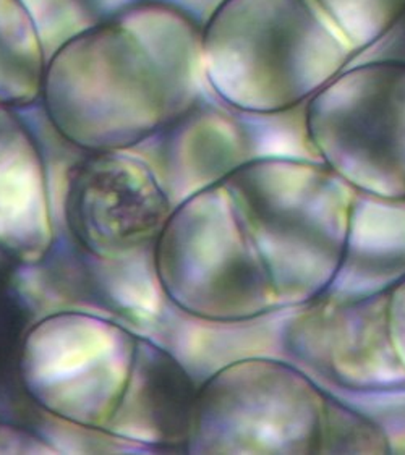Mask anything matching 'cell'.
<instances>
[{
	"label": "cell",
	"instance_id": "cell-1",
	"mask_svg": "<svg viewBox=\"0 0 405 455\" xmlns=\"http://www.w3.org/2000/svg\"><path fill=\"white\" fill-rule=\"evenodd\" d=\"M202 28L169 4H143L57 57L47 110L92 151L133 146L190 109L202 72Z\"/></svg>",
	"mask_w": 405,
	"mask_h": 455
},
{
	"label": "cell",
	"instance_id": "cell-8",
	"mask_svg": "<svg viewBox=\"0 0 405 455\" xmlns=\"http://www.w3.org/2000/svg\"><path fill=\"white\" fill-rule=\"evenodd\" d=\"M353 54L375 46L405 13V0H314Z\"/></svg>",
	"mask_w": 405,
	"mask_h": 455
},
{
	"label": "cell",
	"instance_id": "cell-7",
	"mask_svg": "<svg viewBox=\"0 0 405 455\" xmlns=\"http://www.w3.org/2000/svg\"><path fill=\"white\" fill-rule=\"evenodd\" d=\"M52 248L46 179L36 151L9 119L0 124V250L36 264Z\"/></svg>",
	"mask_w": 405,
	"mask_h": 455
},
{
	"label": "cell",
	"instance_id": "cell-4",
	"mask_svg": "<svg viewBox=\"0 0 405 455\" xmlns=\"http://www.w3.org/2000/svg\"><path fill=\"white\" fill-rule=\"evenodd\" d=\"M306 128L344 182L405 200V62H371L338 75L314 94Z\"/></svg>",
	"mask_w": 405,
	"mask_h": 455
},
{
	"label": "cell",
	"instance_id": "cell-2",
	"mask_svg": "<svg viewBox=\"0 0 405 455\" xmlns=\"http://www.w3.org/2000/svg\"><path fill=\"white\" fill-rule=\"evenodd\" d=\"M202 73L235 109H292L344 72L353 52L314 0H222L202 31Z\"/></svg>",
	"mask_w": 405,
	"mask_h": 455
},
{
	"label": "cell",
	"instance_id": "cell-6",
	"mask_svg": "<svg viewBox=\"0 0 405 455\" xmlns=\"http://www.w3.org/2000/svg\"><path fill=\"white\" fill-rule=\"evenodd\" d=\"M196 392L180 363L147 339H139L133 371L106 435L153 447L188 444Z\"/></svg>",
	"mask_w": 405,
	"mask_h": 455
},
{
	"label": "cell",
	"instance_id": "cell-5",
	"mask_svg": "<svg viewBox=\"0 0 405 455\" xmlns=\"http://www.w3.org/2000/svg\"><path fill=\"white\" fill-rule=\"evenodd\" d=\"M171 203L143 161L98 151L75 167L65 218L76 245L96 259H125L155 245Z\"/></svg>",
	"mask_w": 405,
	"mask_h": 455
},
{
	"label": "cell",
	"instance_id": "cell-3",
	"mask_svg": "<svg viewBox=\"0 0 405 455\" xmlns=\"http://www.w3.org/2000/svg\"><path fill=\"white\" fill-rule=\"evenodd\" d=\"M137 346L139 337L101 316L56 313L23 339L20 381L43 411L104 433L129 387Z\"/></svg>",
	"mask_w": 405,
	"mask_h": 455
},
{
	"label": "cell",
	"instance_id": "cell-9",
	"mask_svg": "<svg viewBox=\"0 0 405 455\" xmlns=\"http://www.w3.org/2000/svg\"><path fill=\"white\" fill-rule=\"evenodd\" d=\"M19 264L0 250V381L20 378V348L29 329V311L15 283Z\"/></svg>",
	"mask_w": 405,
	"mask_h": 455
}]
</instances>
